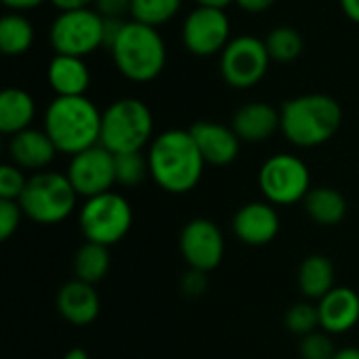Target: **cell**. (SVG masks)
Masks as SVG:
<instances>
[{"instance_id": "obj_1", "label": "cell", "mask_w": 359, "mask_h": 359, "mask_svg": "<svg viewBox=\"0 0 359 359\" xmlns=\"http://www.w3.org/2000/svg\"><path fill=\"white\" fill-rule=\"evenodd\" d=\"M105 46L116 69L133 82H151L166 65V44L158 27L133 19H105Z\"/></svg>"}, {"instance_id": "obj_2", "label": "cell", "mask_w": 359, "mask_h": 359, "mask_svg": "<svg viewBox=\"0 0 359 359\" xmlns=\"http://www.w3.org/2000/svg\"><path fill=\"white\" fill-rule=\"evenodd\" d=\"M147 160L154 183L172 196L196 189L206 166L191 133L183 128H170L156 135L147 147Z\"/></svg>"}, {"instance_id": "obj_3", "label": "cell", "mask_w": 359, "mask_h": 359, "mask_svg": "<svg viewBox=\"0 0 359 359\" xmlns=\"http://www.w3.org/2000/svg\"><path fill=\"white\" fill-rule=\"evenodd\" d=\"M282 135L294 147L311 149L328 143L343 124L341 103L324 93H307L288 99L280 107Z\"/></svg>"}, {"instance_id": "obj_4", "label": "cell", "mask_w": 359, "mask_h": 359, "mask_svg": "<svg viewBox=\"0 0 359 359\" xmlns=\"http://www.w3.org/2000/svg\"><path fill=\"white\" fill-rule=\"evenodd\" d=\"M103 111L86 97H55L46 109L42 128L59 154L76 156L101 143Z\"/></svg>"}, {"instance_id": "obj_5", "label": "cell", "mask_w": 359, "mask_h": 359, "mask_svg": "<svg viewBox=\"0 0 359 359\" xmlns=\"http://www.w3.org/2000/svg\"><path fill=\"white\" fill-rule=\"evenodd\" d=\"M154 141V114L147 103L135 97L116 99L103 109L101 145L114 156L143 151Z\"/></svg>"}, {"instance_id": "obj_6", "label": "cell", "mask_w": 359, "mask_h": 359, "mask_svg": "<svg viewBox=\"0 0 359 359\" xmlns=\"http://www.w3.org/2000/svg\"><path fill=\"white\" fill-rule=\"evenodd\" d=\"M78 194L67 175L57 170L34 172L17 200L25 219L36 225H59L74 215L78 206Z\"/></svg>"}, {"instance_id": "obj_7", "label": "cell", "mask_w": 359, "mask_h": 359, "mask_svg": "<svg viewBox=\"0 0 359 359\" xmlns=\"http://www.w3.org/2000/svg\"><path fill=\"white\" fill-rule=\"evenodd\" d=\"M133 221V206L118 191L88 198L78 208V229L84 242H95L107 248L120 244L128 236Z\"/></svg>"}, {"instance_id": "obj_8", "label": "cell", "mask_w": 359, "mask_h": 359, "mask_svg": "<svg viewBox=\"0 0 359 359\" xmlns=\"http://www.w3.org/2000/svg\"><path fill=\"white\" fill-rule=\"evenodd\" d=\"M50 46L55 55L88 57L97 48L105 46V19L93 8L61 11L48 29Z\"/></svg>"}, {"instance_id": "obj_9", "label": "cell", "mask_w": 359, "mask_h": 359, "mask_svg": "<svg viewBox=\"0 0 359 359\" xmlns=\"http://www.w3.org/2000/svg\"><path fill=\"white\" fill-rule=\"evenodd\" d=\"M259 189L273 206L299 204L311 191L309 166L294 154L269 156L259 168Z\"/></svg>"}, {"instance_id": "obj_10", "label": "cell", "mask_w": 359, "mask_h": 359, "mask_svg": "<svg viewBox=\"0 0 359 359\" xmlns=\"http://www.w3.org/2000/svg\"><path fill=\"white\" fill-rule=\"evenodd\" d=\"M269 53L265 40L257 36H238L229 40L221 53V76L223 80L238 90L257 86L269 69Z\"/></svg>"}, {"instance_id": "obj_11", "label": "cell", "mask_w": 359, "mask_h": 359, "mask_svg": "<svg viewBox=\"0 0 359 359\" xmlns=\"http://www.w3.org/2000/svg\"><path fill=\"white\" fill-rule=\"evenodd\" d=\"M179 252L187 269L210 273L223 263L225 236L215 221L196 217L187 221L179 233Z\"/></svg>"}, {"instance_id": "obj_12", "label": "cell", "mask_w": 359, "mask_h": 359, "mask_svg": "<svg viewBox=\"0 0 359 359\" xmlns=\"http://www.w3.org/2000/svg\"><path fill=\"white\" fill-rule=\"evenodd\" d=\"M231 23L225 8L196 6L183 21V44L196 57H212L229 44Z\"/></svg>"}, {"instance_id": "obj_13", "label": "cell", "mask_w": 359, "mask_h": 359, "mask_svg": "<svg viewBox=\"0 0 359 359\" xmlns=\"http://www.w3.org/2000/svg\"><path fill=\"white\" fill-rule=\"evenodd\" d=\"M67 179L82 200L111 191L116 183V156L101 143L72 156Z\"/></svg>"}, {"instance_id": "obj_14", "label": "cell", "mask_w": 359, "mask_h": 359, "mask_svg": "<svg viewBox=\"0 0 359 359\" xmlns=\"http://www.w3.org/2000/svg\"><path fill=\"white\" fill-rule=\"evenodd\" d=\"M282 227V219L278 212V206L269 204L267 200L248 202L240 206L231 219L233 236L244 244L252 248H261L271 244Z\"/></svg>"}, {"instance_id": "obj_15", "label": "cell", "mask_w": 359, "mask_h": 359, "mask_svg": "<svg viewBox=\"0 0 359 359\" xmlns=\"http://www.w3.org/2000/svg\"><path fill=\"white\" fill-rule=\"evenodd\" d=\"M202 158L210 166H229L240 156V137L236 130L219 122L202 120L189 128Z\"/></svg>"}, {"instance_id": "obj_16", "label": "cell", "mask_w": 359, "mask_h": 359, "mask_svg": "<svg viewBox=\"0 0 359 359\" xmlns=\"http://www.w3.org/2000/svg\"><path fill=\"white\" fill-rule=\"evenodd\" d=\"M8 160L25 172L48 170L50 162L59 154L44 128H25L8 137Z\"/></svg>"}, {"instance_id": "obj_17", "label": "cell", "mask_w": 359, "mask_h": 359, "mask_svg": "<svg viewBox=\"0 0 359 359\" xmlns=\"http://www.w3.org/2000/svg\"><path fill=\"white\" fill-rule=\"evenodd\" d=\"M316 305L320 316V330L332 337L347 334L359 324V290L334 286Z\"/></svg>"}, {"instance_id": "obj_18", "label": "cell", "mask_w": 359, "mask_h": 359, "mask_svg": "<svg viewBox=\"0 0 359 359\" xmlns=\"http://www.w3.org/2000/svg\"><path fill=\"white\" fill-rule=\"evenodd\" d=\"M57 311L67 324L76 328H86L97 322L101 313V297L93 284L74 278L59 288Z\"/></svg>"}, {"instance_id": "obj_19", "label": "cell", "mask_w": 359, "mask_h": 359, "mask_svg": "<svg viewBox=\"0 0 359 359\" xmlns=\"http://www.w3.org/2000/svg\"><path fill=\"white\" fill-rule=\"evenodd\" d=\"M231 128L240 137V141L246 143H263L271 139L282 128L280 109H276L269 103L252 101L236 109L231 118Z\"/></svg>"}, {"instance_id": "obj_20", "label": "cell", "mask_w": 359, "mask_h": 359, "mask_svg": "<svg viewBox=\"0 0 359 359\" xmlns=\"http://www.w3.org/2000/svg\"><path fill=\"white\" fill-rule=\"evenodd\" d=\"M46 80L55 97H82L90 86V69L82 57L55 55L48 61Z\"/></svg>"}, {"instance_id": "obj_21", "label": "cell", "mask_w": 359, "mask_h": 359, "mask_svg": "<svg viewBox=\"0 0 359 359\" xmlns=\"http://www.w3.org/2000/svg\"><path fill=\"white\" fill-rule=\"evenodd\" d=\"M297 284L307 301L324 299L337 286V267L326 255H309L301 261L297 271Z\"/></svg>"}, {"instance_id": "obj_22", "label": "cell", "mask_w": 359, "mask_h": 359, "mask_svg": "<svg viewBox=\"0 0 359 359\" xmlns=\"http://www.w3.org/2000/svg\"><path fill=\"white\" fill-rule=\"evenodd\" d=\"M34 116L36 101L27 90L11 86L0 93V133L13 137L25 128H32Z\"/></svg>"}, {"instance_id": "obj_23", "label": "cell", "mask_w": 359, "mask_h": 359, "mask_svg": "<svg viewBox=\"0 0 359 359\" xmlns=\"http://www.w3.org/2000/svg\"><path fill=\"white\" fill-rule=\"evenodd\" d=\"M303 208L307 217L322 227H334L343 223L347 217V200L334 187H311L307 198L303 200Z\"/></svg>"}, {"instance_id": "obj_24", "label": "cell", "mask_w": 359, "mask_h": 359, "mask_svg": "<svg viewBox=\"0 0 359 359\" xmlns=\"http://www.w3.org/2000/svg\"><path fill=\"white\" fill-rule=\"evenodd\" d=\"M109 267H111V257L107 246L84 242L74 255V278L80 282L97 286L107 278Z\"/></svg>"}, {"instance_id": "obj_25", "label": "cell", "mask_w": 359, "mask_h": 359, "mask_svg": "<svg viewBox=\"0 0 359 359\" xmlns=\"http://www.w3.org/2000/svg\"><path fill=\"white\" fill-rule=\"evenodd\" d=\"M34 44V25L21 13H6L0 19V50L6 57L25 55Z\"/></svg>"}, {"instance_id": "obj_26", "label": "cell", "mask_w": 359, "mask_h": 359, "mask_svg": "<svg viewBox=\"0 0 359 359\" xmlns=\"http://www.w3.org/2000/svg\"><path fill=\"white\" fill-rule=\"evenodd\" d=\"M265 46L271 61L278 63H292L303 55L305 40L299 29L290 25H278L265 36Z\"/></svg>"}, {"instance_id": "obj_27", "label": "cell", "mask_w": 359, "mask_h": 359, "mask_svg": "<svg viewBox=\"0 0 359 359\" xmlns=\"http://www.w3.org/2000/svg\"><path fill=\"white\" fill-rule=\"evenodd\" d=\"M183 0H133L130 17L133 21L160 27L177 17Z\"/></svg>"}, {"instance_id": "obj_28", "label": "cell", "mask_w": 359, "mask_h": 359, "mask_svg": "<svg viewBox=\"0 0 359 359\" xmlns=\"http://www.w3.org/2000/svg\"><path fill=\"white\" fill-rule=\"evenodd\" d=\"M149 177V160L143 151L116 156V183L122 187H137Z\"/></svg>"}, {"instance_id": "obj_29", "label": "cell", "mask_w": 359, "mask_h": 359, "mask_svg": "<svg viewBox=\"0 0 359 359\" xmlns=\"http://www.w3.org/2000/svg\"><path fill=\"white\" fill-rule=\"evenodd\" d=\"M284 324L286 330L292 332L294 337L303 339L316 330H320V316H318V305H313L311 301H299L294 303L286 316H284Z\"/></svg>"}, {"instance_id": "obj_30", "label": "cell", "mask_w": 359, "mask_h": 359, "mask_svg": "<svg viewBox=\"0 0 359 359\" xmlns=\"http://www.w3.org/2000/svg\"><path fill=\"white\" fill-rule=\"evenodd\" d=\"M337 347L332 334L324 330H316L299 341V358L301 359H334Z\"/></svg>"}, {"instance_id": "obj_31", "label": "cell", "mask_w": 359, "mask_h": 359, "mask_svg": "<svg viewBox=\"0 0 359 359\" xmlns=\"http://www.w3.org/2000/svg\"><path fill=\"white\" fill-rule=\"evenodd\" d=\"M25 170L6 162L0 166V200H19L27 185Z\"/></svg>"}, {"instance_id": "obj_32", "label": "cell", "mask_w": 359, "mask_h": 359, "mask_svg": "<svg viewBox=\"0 0 359 359\" xmlns=\"http://www.w3.org/2000/svg\"><path fill=\"white\" fill-rule=\"evenodd\" d=\"M23 210L17 200H0V240L8 242L21 227Z\"/></svg>"}, {"instance_id": "obj_33", "label": "cell", "mask_w": 359, "mask_h": 359, "mask_svg": "<svg viewBox=\"0 0 359 359\" xmlns=\"http://www.w3.org/2000/svg\"><path fill=\"white\" fill-rule=\"evenodd\" d=\"M208 273L196 271V269H187V273L181 276L179 280V290L187 297V299H198L206 292L208 288Z\"/></svg>"}, {"instance_id": "obj_34", "label": "cell", "mask_w": 359, "mask_h": 359, "mask_svg": "<svg viewBox=\"0 0 359 359\" xmlns=\"http://www.w3.org/2000/svg\"><path fill=\"white\" fill-rule=\"evenodd\" d=\"M93 8L103 17V19H116L122 21L126 15H130L133 0H95Z\"/></svg>"}, {"instance_id": "obj_35", "label": "cell", "mask_w": 359, "mask_h": 359, "mask_svg": "<svg viewBox=\"0 0 359 359\" xmlns=\"http://www.w3.org/2000/svg\"><path fill=\"white\" fill-rule=\"evenodd\" d=\"M236 4L250 15H261V13L269 11L276 4V0H236Z\"/></svg>"}, {"instance_id": "obj_36", "label": "cell", "mask_w": 359, "mask_h": 359, "mask_svg": "<svg viewBox=\"0 0 359 359\" xmlns=\"http://www.w3.org/2000/svg\"><path fill=\"white\" fill-rule=\"evenodd\" d=\"M42 2H46V0H2V4L6 8H11L13 13H23V11L38 8Z\"/></svg>"}, {"instance_id": "obj_37", "label": "cell", "mask_w": 359, "mask_h": 359, "mask_svg": "<svg viewBox=\"0 0 359 359\" xmlns=\"http://www.w3.org/2000/svg\"><path fill=\"white\" fill-rule=\"evenodd\" d=\"M59 11H76V8H88L95 0H50Z\"/></svg>"}, {"instance_id": "obj_38", "label": "cell", "mask_w": 359, "mask_h": 359, "mask_svg": "<svg viewBox=\"0 0 359 359\" xmlns=\"http://www.w3.org/2000/svg\"><path fill=\"white\" fill-rule=\"evenodd\" d=\"M341 8L349 21L359 25V0H341Z\"/></svg>"}, {"instance_id": "obj_39", "label": "cell", "mask_w": 359, "mask_h": 359, "mask_svg": "<svg viewBox=\"0 0 359 359\" xmlns=\"http://www.w3.org/2000/svg\"><path fill=\"white\" fill-rule=\"evenodd\" d=\"M334 359H359V347H343L337 351Z\"/></svg>"}, {"instance_id": "obj_40", "label": "cell", "mask_w": 359, "mask_h": 359, "mask_svg": "<svg viewBox=\"0 0 359 359\" xmlns=\"http://www.w3.org/2000/svg\"><path fill=\"white\" fill-rule=\"evenodd\" d=\"M61 359H90V355H88V351H86V349H82V347H74V349L65 351Z\"/></svg>"}, {"instance_id": "obj_41", "label": "cell", "mask_w": 359, "mask_h": 359, "mask_svg": "<svg viewBox=\"0 0 359 359\" xmlns=\"http://www.w3.org/2000/svg\"><path fill=\"white\" fill-rule=\"evenodd\" d=\"M198 6H217V8H225L227 4L236 2V0H194Z\"/></svg>"}]
</instances>
